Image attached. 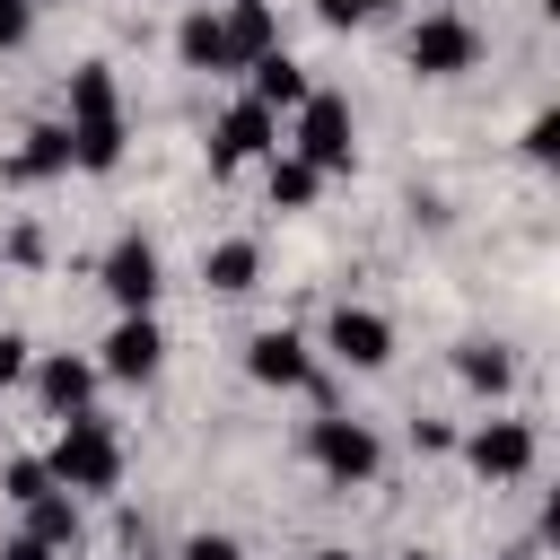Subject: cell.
<instances>
[{
	"instance_id": "1",
	"label": "cell",
	"mask_w": 560,
	"mask_h": 560,
	"mask_svg": "<svg viewBox=\"0 0 560 560\" xmlns=\"http://www.w3.org/2000/svg\"><path fill=\"white\" fill-rule=\"evenodd\" d=\"M70 166H88V175H105L114 158H122V105H114V70L105 61H79L70 70Z\"/></svg>"
},
{
	"instance_id": "2",
	"label": "cell",
	"mask_w": 560,
	"mask_h": 560,
	"mask_svg": "<svg viewBox=\"0 0 560 560\" xmlns=\"http://www.w3.org/2000/svg\"><path fill=\"white\" fill-rule=\"evenodd\" d=\"M114 472H122L114 429H105L96 411H70V420H61V446H52V481H61V490H114Z\"/></svg>"
},
{
	"instance_id": "3",
	"label": "cell",
	"mask_w": 560,
	"mask_h": 560,
	"mask_svg": "<svg viewBox=\"0 0 560 560\" xmlns=\"http://www.w3.org/2000/svg\"><path fill=\"white\" fill-rule=\"evenodd\" d=\"M481 61V35L464 26V18H420L411 26V70L420 79H455V70H472Z\"/></svg>"
},
{
	"instance_id": "4",
	"label": "cell",
	"mask_w": 560,
	"mask_h": 560,
	"mask_svg": "<svg viewBox=\"0 0 560 560\" xmlns=\"http://www.w3.org/2000/svg\"><path fill=\"white\" fill-rule=\"evenodd\" d=\"M298 158H306L315 175H332V166H350V105H341V96H315V88H306V122H298Z\"/></svg>"
},
{
	"instance_id": "5",
	"label": "cell",
	"mask_w": 560,
	"mask_h": 560,
	"mask_svg": "<svg viewBox=\"0 0 560 560\" xmlns=\"http://www.w3.org/2000/svg\"><path fill=\"white\" fill-rule=\"evenodd\" d=\"M105 298H114L122 315H149V298H158V245H149V236H122V245L105 254Z\"/></svg>"
},
{
	"instance_id": "6",
	"label": "cell",
	"mask_w": 560,
	"mask_h": 560,
	"mask_svg": "<svg viewBox=\"0 0 560 560\" xmlns=\"http://www.w3.org/2000/svg\"><path fill=\"white\" fill-rule=\"evenodd\" d=\"M271 149V105H228L219 114V131H210V166H245V158H262Z\"/></svg>"
},
{
	"instance_id": "7",
	"label": "cell",
	"mask_w": 560,
	"mask_h": 560,
	"mask_svg": "<svg viewBox=\"0 0 560 560\" xmlns=\"http://www.w3.org/2000/svg\"><path fill=\"white\" fill-rule=\"evenodd\" d=\"M315 464H324L332 481H368V472H376V438H368L359 420H315Z\"/></svg>"
},
{
	"instance_id": "8",
	"label": "cell",
	"mask_w": 560,
	"mask_h": 560,
	"mask_svg": "<svg viewBox=\"0 0 560 560\" xmlns=\"http://www.w3.org/2000/svg\"><path fill=\"white\" fill-rule=\"evenodd\" d=\"M332 350H341L350 368H385V359H394V324L368 315V306H341V315H332Z\"/></svg>"
},
{
	"instance_id": "9",
	"label": "cell",
	"mask_w": 560,
	"mask_h": 560,
	"mask_svg": "<svg viewBox=\"0 0 560 560\" xmlns=\"http://www.w3.org/2000/svg\"><path fill=\"white\" fill-rule=\"evenodd\" d=\"M472 464H481L490 481H516V472L534 464V429H525V420H490V429H472Z\"/></svg>"
},
{
	"instance_id": "10",
	"label": "cell",
	"mask_w": 560,
	"mask_h": 560,
	"mask_svg": "<svg viewBox=\"0 0 560 560\" xmlns=\"http://www.w3.org/2000/svg\"><path fill=\"white\" fill-rule=\"evenodd\" d=\"M158 350H166V341H158V324H149V315H122V324H114V341H105V376H149V368H158Z\"/></svg>"
},
{
	"instance_id": "11",
	"label": "cell",
	"mask_w": 560,
	"mask_h": 560,
	"mask_svg": "<svg viewBox=\"0 0 560 560\" xmlns=\"http://www.w3.org/2000/svg\"><path fill=\"white\" fill-rule=\"evenodd\" d=\"M245 368H254L262 385H306V376H315V368H306V341H298V332H254Z\"/></svg>"
},
{
	"instance_id": "12",
	"label": "cell",
	"mask_w": 560,
	"mask_h": 560,
	"mask_svg": "<svg viewBox=\"0 0 560 560\" xmlns=\"http://www.w3.org/2000/svg\"><path fill=\"white\" fill-rule=\"evenodd\" d=\"M219 35H228V70H245L254 52H271V0H228Z\"/></svg>"
},
{
	"instance_id": "13",
	"label": "cell",
	"mask_w": 560,
	"mask_h": 560,
	"mask_svg": "<svg viewBox=\"0 0 560 560\" xmlns=\"http://www.w3.org/2000/svg\"><path fill=\"white\" fill-rule=\"evenodd\" d=\"M245 70H254V105H306V70H298L280 44H271V52H254Z\"/></svg>"
},
{
	"instance_id": "14",
	"label": "cell",
	"mask_w": 560,
	"mask_h": 560,
	"mask_svg": "<svg viewBox=\"0 0 560 560\" xmlns=\"http://www.w3.org/2000/svg\"><path fill=\"white\" fill-rule=\"evenodd\" d=\"M61 166H70V131H61V122H35V131H26V149L9 158V184H35V175H61Z\"/></svg>"
},
{
	"instance_id": "15",
	"label": "cell",
	"mask_w": 560,
	"mask_h": 560,
	"mask_svg": "<svg viewBox=\"0 0 560 560\" xmlns=\"http://www.w3.org/2000/svg\"><path fill=\"white\" fill-rule=\"evenodd\" d=\"M35 385H44V402H52V411H88L96 368H88V359H44V368H35Z\"/></svg>"
},
{
	"instance_id": "16",
	"label": "cell",
	"mask_w": 560,
	"mask_h": 560,
	"mask_svg": "<svg viewBox=\"0 0 560 560\" xmlns=\"http://www.w3.org/2000/svg\"><path fill=\"white\" fill-rule=\"evenodd\" d=\"M175 52H184V70H228V35H219V18H210V9H192V18H184V35H175Z\"/></svg>"
},
{
	"instance_id": "17",
	"label": "cell",
	"mask_w": 560,
	"mask_h": 560,
	"mask_svg": "<svg viewBox=\"0 0 560 560\" xmlns=\"http://www.w3.org/2000/svg\"><path fill=\"white\" fill-rule=\"evenodd\" d=\"M254 271H262V254H254L245 236L210 245V262H201V280H210V289H228V298H236V289H254Z\"/></svg>"
},
{
	"instance_id": "18",
	"label": "cell",
	"mask_w": 560,
	"mask_h": 560,
	"mask_svg": "<svg viewBox=\"0 0 560 560\" xmlns=\"http://www.w3.org/2000/svg\"><path fill=\"white\" fill-rule=\"evenodd\" d=\"M26 534H35V542H52V551H61L70 534H79V516H70V499H61V481H52L44 499H26Z\"/></svg>"
},
{
	"instance_id": "19",
	"label": "cell",
	"mask_w": 560,
	"mask_h": 560,
	"mask_svg": "<svg viewBox=\"0 0 560 560\" xmlns=\"http://www.w3.org/2000/svg\"><path fill=\"white\" fill-rule=\"evenodd\" d=\"M315 184H324V175H315L306 158H271V201H280V210H306Z\"/></svg>"
},
{
	"instance_id": "20",
	"label": "cell",
	"mask_w": 560,
	"mask_h": 560,
	"mask_svg": "<svg viewBox=\"0 0 560 560\" xmlns=\"http://www.w3.org/2000/svg\"><path fill=\"white\" fill-rule=\"evenodd\" d=\"M455 368H464V385H481V394H499V385H508V350H490V341H464V350H455Z\"/></svg>"
},
{
	"instance_id": "21",
	"label": "cell",
	"mask_w": 560,
	"mask_h": 560,
	"mask_svg": "<svg viewBox=\"0 0 560 560\" xmlns=\"http://www.w3.org/2000/svg\"><path fill=\"white\" fill-rule=\"evenodd\" d=\"M0 481H9V499L26 508V499H44V490H52V464H35V455H18V464H9Z\"/></svg>"
},
{
	"instance_id": "22",
	"label": "cell",
	"mask_w": 560,
	"mask_h": 560,
	"mask_svg": "<svg viewBox=\"0 0 560 560\" xmlns=\"http://www.w3.org/2000/svg\"><path fill=\"white\" fill-rule=\"evenodd\" d=\"M525 158H534V166L560 158V114H534V122H525Z\"/></svg>"
},
{
	"instance_id": "23",
	"label": "cell",
	"mask_w": 560,
	"mask_h": 560,
	"mask_svg": "<svg viewBox=\"0 0 560 560\" xmlns=\"http://www.w3.org/2000/svg\"><path fill=\"white\" fill-rule=\"evenodd\" d=\"M315 18H324V26H368L376 0H315Z\"/></svg>"
},
{
	"instance_id": "24",
	"label": "cell",
	"mask_w": 560,
	"mask_h": 560,
	"mask_svg": "<svg viewBox=\"0 0 560 560\" xmlns=\"http://www.w3.org/2000/svg\"><path fill=\"white\" fill-rule=\"evenodd\" d=\"M184 560H245V551H236L228 534H192V542H184Z\"/></svg>"
},
{
	"instance_id": "25",
	"label": "cell",
	"mask_w": 560,
	"mask_h": 560,
	"mask_svg": "<svg viewBox=\"0 0 560 560\" xmlns=\"http://www.w3.org/2000/svg\"><path fill=\"white\" fill-rule=\"evenodd\" d=\"M26 18H35V0H0V44H26Z\"/></svg>"
},
{
	"instance_id": "26",
	"label": "cell",
	"mask_w": 560,
	"mask_h": 560,
	"mask_svg": "<svg viewBox=\"0 0 560 560\" xmlns=\"http://www.w3.org/2000/svg\"><path fill=\"white\" fill-rule=\"evenodd\" d=\"M18 376H26V341H18V332H0V385H18Z\"/></svg>"
},
{
	"instance_id": "27",
	"label": "cell",
	"mask_w": 560,
	"mask_h": 560,
	"mask_svg": "<svg viewBox=\"0 0 560 560\" xmlns=\"http://www.w3.org/2000/svg\"><path fill=\"white\" fill-rule=\"evenodd\" d=\"M0 560H52V542H35V534H18V542H9Z\"/></svg>"
},
{
	"instance_id": "28",
	"label": "cell",
	"mask_w": 560,
	"mask_h": 560,
	"mask_svg": "<svg viewBox=\"0 0 560 560\" xmlns=\"http://www.w3.org/2000/svg\"><path fill=\"white\" fill-rule=\"evenodd\" d=\"M315 560H350V551H315Z\"/></svg>"
},
{
	"instance_id": "29",
	"label": "cell",
	"mask_w": 560,
	"mask_h": 560,
	"mask_svg": "<svg viewBox=\"0 0 560 560\" xmlns=\"http://www.w3.org/2000/svg\"><path fill=\"white\" fill-rule=\"evenodd\" d=\"M411 560H429V551H411Z\"/></svg>"
}]
</instances>
